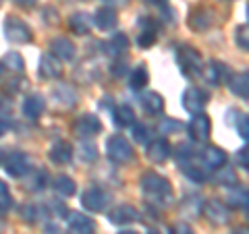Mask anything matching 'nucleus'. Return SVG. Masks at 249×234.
Returning a JSON list of instances; mask_svg holds the SVG:
<instances>
[{
	"instance_id": "1",
	"label": "nucleus",
	"mask_w": 249,
	"mask_h": 234,
	"mask_svg": "<svg viewBox=\"0 0 249 234\" xmlns=\"http://www.w3.org/2000/svg\"><path fill=\"white\" fill-rule=\"evenodd\" d=\"M142 189L152 201H160V203H168L173 197V186L164 176L156 174V172H145L142 176Z\"/></svg>"
},
{
	"instance_id": "2",
	"label": "nucleus",
	"mask_w": 249,
	"mask_h": 234,
	"mask_svg": "<svg viewBox=\"0 0 249 234\" xmlns=\"http://www.w3.org/2000/svg\"><path fill=\"white\" fill-rule=\"evenodd\" d=\"M106 153H108V158H110L112 162L124 164V162H129L131 158H133V147H131V143L124 137L112 135L106 141Z\"/></svg>"
},
{
	"instance_id": "3",
	"label": "nucleus",
	"mask_w": 249,
	"mask_h": 234,
	"mask_svg": "<svg viewBox=\"0 0 249 234\" xmlns=\"http://www.w3.org/2000/svg\"><path fill=\"white\" fill-rule=\"evenodd\" d=\"M177 60L185 75H197L204 68V60H201L199 52L196 48H189V46H183L177 50Z\"/></svg>"
},
{
	"instance_id": "4",
	"label": "nucleus",
	"mask_w": 249,
	"mask_h": 234,
	"mask_svg": "<svg viewBox=\"0 0 249 234\" xmlns=\"http://www.w3.org/2000/svg\"><path fill=\"white\" fill-rule=\"evenodd\" d=\"M4 35H6V40L13 42V44L31 42V29L21 19H15V17L4 21Z\"/></svg>"
},
{
	"instance_id": "5",
	"label": "nucleus",
	"mask_w": 249,
	"mask_h": 234,
	"mask_svg": "<svg viewBox=\"0 0 249 234\" xmlns=\"http://www.w3.org/2000/svg\"><path fill=\"white\" fill-rule=\"evenodd\" d=\"M199 162L206 170H220L224 164H227V153H224L220 147H214V145H208L199 151Z\"/></svg>"
},
{
	"instance_id": "6",
	"label": "nucleus",
	"mask_w": 249,
	"mask_h": 234,
	"mask_svg": "<svg viewBox=\"0 0 249 234\" xmlns=\"http://www.w3.org/2000/svg\"><path fill=\"white\" fill-rule=\"evenodd\" d=\"M204 216L208 217L212 224L216 226H222L231 220V212H229V205L222 203L220 199H210L208 203L204 205Z\"/></svg>"
},
{
	"instance_id": "7",
	"label": "nucleus",
	"mask_w": 249,
	"mask_h": 234,
	"mask_svg": "<svg viewBox=\"0 0 249 234\" xmlns=\"http://www.w3.org/2000/svg\"><path fill=\"white\" fill-rule=\"evenodd\" d=\"M108 195L100 189V186H89L88 191L81 195V203L85 209H89V212H102V209L108 205Z\"/></svg>"
},
{
	"instance_id": "8",
	"label": "nucleus",
	"mask_w": 249,
	"mask_h": 234,
	"mask_svg": "<svg viewBox=\"0 0 249 234\" xmlns=\"http://www.w3.org/2000/svg\"><path fill=\"white\" fill-rule=\"evenodd\" d=\"M2 166L6 170V174L19 178V176H23L29 170V158L23 151H13V153L6 155V160H4Z\"/></svg>"
},
{
	"instance_id": "9",
	"label": "nucleus",
	"mask_w": 249,
	"mask_h": 234,
	"mask_svg": "<svg viewBox=\"0 0 249 234\" xmlns=\"http://www.w3.org/2000/svg\"><path fill=\"white\" fill-rule=\"evenodd\" d=\"M206 102H208V96L199 87H189L183 93V106H185V110H189L191 114L204 112Z\"/></svg>"
},
{
	"instance_id": "10",
	"label": "nucleus",
	"mask_w": 249,
	"mask_h": 234,
	"mask_svg": "<svg viewBox=\"0 0 249 234\" xmlns=\"http://www.w3.org/2000/svg\"><path fill=\"white\" fill-rule=\"evenodd\" d=\"M75 133L81 137H91V135H98L100 131H102V122H100L98 116L93 114H83L79 120L75 122Z\"/></svg>"
},
{
	"instance_id": "11",
	"label": "nucleus",
	"mask_w": 249,
	"mask_h": 234,
	"mask_svg": "<svg viewBox=\"0 0 249 234\" xmlns=\"http://www.w3.org/2000/svg\"><path fill=\"white\" fill-rule=\"evenodd\" d=\"M214 23V11L206 9V6H199L189 15V27L196 31H206L208 27H212Z\"/></svg>"
},
{
	"instance_id": "12",
	"label": "nucleus",
	"mask_w": 249,
	"mask_h": 234,
	"mask_svg": "<svg viewBox=\"0 0 249 234\" xmlns=\"http://www.w3.org/2000/svg\"><path fill=\"white\" fill-rule=\"evenodd\" d=\"M210 129H212V124H210V118H208L204 112H201V114L193 116V120H191V124H189V135L196 139V141H208Z\"/></svg>"
},
{
	"instance_id": "13",
	"label": "nucleus",
	"mask_w": 249,
	"mask_h": 234,
	"mask_svg": "<svg viewBox=\"0 0 249 234\" xmlns=\"http://www.w3.org/2000/svg\"><path fill=\"white\" fill-rule=\"evenodd\" d=\"M40 75L44 79H56L62 75V67H60V58H56L54 54H44L40 58Z\"/></svg>"
},
{
	"instance_id": "14",
	"label": "nucleus",
	"mask_w": 249,
	"mask_h": 234,
	"mask_svg": "<svg viewBox=\"0 0 249 234\" xmlns=\"http://www.w3.org/2000/svg\"><path fill=\"white\" fill-rule=\"evenodd\" d=\"M50 50L54 56L60 60H73V56H75V46L71 40H67V37H54L50 42Z\"/></svg>"
},
{
	"instance_id": "15",
	"label": "nucleus",
	"mask_w": 249,
	"mask_h": 234,
	"mask_svg": "<svg viewBox=\"0 0 249 234\" xmlns=\"http://www.w3.org/2000/svg\"><path fill=\"white\" fill-rule=\"evenodd\" d=\"M108 217H110L112 224H131V222L139 220V212L131 205H119L108 214Z\"/></svg>"
},
{
	"instance_id": "16",
	"label": "nucleus",
	"mask_w": 249,
	"mask_h": 234,
	"mask_svg": "<svg viewBox=\"0 0 249 234\" xmlns=\"http://www.w3.org/2000/svg\"><path fill=\"white\" fill-rule=\"evenodd\" d=\"M93 23L100 27V29H112L116 27V23H119V17H116V11L112 6H102V9H98L96 15H93Z\"/></svg>"
},
{
	"instance_id": "17",
	"label": "nucleus",
	"mask_w": 249,
	"mask_h": 234,
	"mask_svg": "<svg viewBox=\"0 0 249 234\" xmlns=\"http://www.w3.org/2000/svg\"><path fill=\"white\" fill-rule=\"evenodd\" d=\"M69 230L71 234H93V222L83 214H71L69 216Z\"/></svg>"
},
{
	"instance_id": "18",
	"label": "nucleus",
	"mask_w": 249,
	"mask_h": 234,
	"mask_svg": "<svg viewBox=\"0 0 249 234\" xmlns=\"http://www.w3.org/2000/svg\"><path fill=\"white\" fill-rule=\"evenodd\" d=\"M93 25V17L88 13H73L71 19H69V27H71L77 35H85L91 31Z\"/></svg>"
},
{
	"instance_id": "19",
	"label": "nucleus",
	"mask_w": 249,
	"mask_h": 234,
	"mask_svg": "<svg viewBox=\"0 0 249 234\" xmlns=\"http://www.w3.org/2000/svg\"><path fill=\"white\" fill-rule=\"evenodd\" d=\"M44 106H46L44 98L37 96V93H34V96L25 98V102H23V116H27L29 120H36L37 116L44 112Z\"/></svg>"
},
{
	"instance_id": "20",
	"label": "nucleus",
	"mask_w": 249,
	"mask_h": 234,
	"mask_svg": "<svg viewBox=\"0 0 249 234\" xmlns=\"http://www.w3.org/2000/svg\"><path fill=\"white\" fill-rule=\"evenodd\" d=\"M229 79V67L222 62H212L210 67H206V81H210L212 85H220Z\"/></svg>"
},
{
	"instance_id": "21",
	"label": "nucleus",
	"mask_w": 249,
	"mask_h": 234,
	"mask_svg": "<svg viewBox=\"0 0 249 234\" xmlns=\"http://www.w3.org/2000/svg\"><path fill=\"white\" fill-rule=\"evenodd\" d=\"M170 155V145L166 139H156V141H152L150 145H147V158H150L152 162H164L166 158Z\"/></svg>"
},
{
	"instance_id": "22",
	"label": "nucleus",
	"mask_w": 249,
	"mask_h": 234,
	"mask_svg": "<svg viewBox=\"0 0 249 234\" xmlns=\"http://www.w3.org/2000/svg\"><path fill=\"white\" fill-rule=\"evenodd\" d=\"M229 87L231 91L239 98H249V73H237V75H231L229 79Z\"/></svg>"
},
{
	"instance_id": "23",
	"label": "nucleus",
	"mask_w": 249,
	"mask_h": 234,
	"mask_svg": "<svg viewBox=\"0 0 249 234\" xmlns=\"http://www.w3.org/2000/svg\"><path fill=\"white\" fill-rule=\"evenodd\" d=\"M71 158H73V147H71V143L58 141V143L52 145V150H50V160H52L54 164H67V162H71Z\"/></svg>"
},
{
	"instance_id": "24",
	"label": "nucleus",
	"mask_w": 249,
	"mask_h": 234,
	"mask_svg": "<svg viewBox=\"0 0 249 234\" xmlns=\"http://www.w3.org/2000/svg\"><path fill=\"white\" fill-rule=\"evenodd\" d=\"M104 48H106V54H110V56H123L129 48V40L124 33H114L110 37V42L104 44Z\"/></svg>"
},
{
	"instance_id": "25",
	"label": "nucleus",
	"mask_w": 249,
	"mask_h": 234,
	"mask_svg": "<svg viewBox=\"0 0 249 234\" xmlns=\"http://www.w3.org/2000/svg\"><path fill=\"white\" fill-rule=\"evenodd\" d=\"M52 96H54V102L65 106V108H71V106L77 104V93L71 87H67V85H58V87H54Z\"/></svg>"
},
{
	"instance_id": "26",
	"label": "nucleus",
	"mask_w": 249,
	"mask_h": 234,
	"mask_svg": "<svg viewBox=\"0 0 249 234\" xmlns=\"http://www.w3.org/2000/svg\"><path fill=\"white\" fill-rule=\"evenodd\" d=\"M142 106L150 114H160L162 108H164V100H162L158 91H145L142 96Z\"/></svg>"
},
{
	"instance_id": "27",
	"label": "nucleus",
	"mask_w": 249,
	"mask_h": 234,
	"mask_svg": "<svg viewBox=\"0 0 249 234\" xmlns=\"http://www.w3.org/2000/svg\"><path fill=\"white\" fill-rule=\"evenodd\" d=\"M229 203L239 209H249V191L247 189H232L229 193Z\"/></svg>"
},
{
	"instance_id": "28",
	"label": "nucleus",
	"mask_w": 249,
	"mask_h": 234,
	"mask_svg": "<svg viewBox=\"0 0 249 234\" xmlns=\"http://www.w3.org/2000/svg\"><path fill=\"white\" fill-rule=\"evenodd\" d=\"M133 120H135V114H133V110H131V106L123 104L114 110V122L119 124V127H131Z\"/></svg>"
},
{
	"instance_id": "29",
	"label": "nucleus",
	"mask_w": 249,
	"mask_h": 234,
	"mask_svg": "<svg viewBox=\"0 0 249 234\" xmlns=\"http://www.w3.org/2000/svg\"><path fill=\"white\" fill-rule=\"evenodd\" d=\"M54 189H56V193H60V195H73L77 191V186H75V181L71 176L60 174V176H56V181H54Z\"/></svg>"
},
{
	"instance_id": "30",
	"label": "nucleus",
	"mask_w": 249,
	"mask_h": 234,
	"mask_svg": "<svg viewBox=\"0 0 249 234\" xmlns=\"http://www.w3.org/2000/svg\"><path fill=\"white\" fill-rule=\"evenodd\" d=\"M216 183L218 184H227V186H235L237 184L235 170L229 168V166H222L220 170H216Z\"/></svg>"
},
{
	"instance_id": "31",
	"label": "nucleus",
	"mask_w": 249,
	"mask_h": 234,
	"mask_svg": "<svg viewBox=\"0 0 249 234\" xmlns=\"http://www.w3.org/2000/svg\"><path fill=\"white\" fill-rule=\"evenodd\" d=\"M129 83H131V87H133V89H142V87H145V85H147V71H145L143 65H139L135 71L131 73Z\"/></svg>"
},
{
	"instance_id": "32",
	"label": "nucleus",
	"mask_w": 249,
	"mask_h": 234,
	"mask_svg": "<svg viewBox=\"0 0 249 234\" xmlns=\"http://www.w3.org/2000/svg\"><path fill=\"white\" fill-rule=\"evenodd\" d=\"M4 65L11 68L13 73H23V68H25V62H23V58H21V54H17V52H9L4 56Z\"/></svg>"
},
{
	"instance_id": "33",
	"label": "nucleus",
	"mask_w": 249,
	"mask_h": 234,
	"mask_svg": "<svg viewBox=\"0 0 249 234\" xmlns=\"http://www.w3.org/2000/svg\"><path fill=\"white\" fill-rule=\"evenodd\" d=\"M77 153L81 155V160L85 162H93L98 158V150H96V145L89 143V141H83L79 143V147H77Z\"/></svg>"
},
{
	"instance_id": "34",
	"label": "nucleus",
	"mask_w": 249,
	"mask_h": 234,
	"mask_svg": "<svg viewBox=\"0 0 249 234\" xmlns=\"http://www.w3.org/2000/svg\"><path fill=\"white\" fill-rule=\"evenodd\" d=\"M13 205V197H11V191L2 181H0V214L9 212V207Z\"/></svg>"
},
{
	"instance_id": "35",
	"label": "nucleus",
	"mask_w": 249,
	"mask_h": 234,
	"mask_svg": "<svg viewBox=\"0 0 249 234\" xmlns=\"http://www.w3.org/2000/svg\"><path fill=\"white\" fill-rule=\"evenodd\" d=\"M235 42H237L239 48H243V50L249 52V25L237 27V31H235Z\"/></svg>"
},
{
	"instance_id": "36",
	"label": "nucleus",
	"mask_w": 249,
	"mask_h": 234,
	"mask_svg": "<svg viewBox=\"0 0 249 234\" xmlns=\"http://www.w3.org/2000/svg\"><path fill=\"white\" fill-rule=\"evenodd\" d=\"M183 172H185V176L187 178H191V181H196V183H204L206 181V174L201 172V170L197 168V166H183Z\"/></svg>"
},
{
	"instance_id": "37",
	"label": "nucleus",
	"mask_w": 249,
	"mask_h": 234,
	"mask_svg": "<svg viewBox=\"0 0 249 234\" xmlns=\"http://www.w3.org/2000/svg\"><path fill=\"white\" fill-rule=\"evenodd\" d=\"M147 137H150V133H147V127L145 124H135L133 127V139L137 143H145Z\"/></svg>"
},
{
	"instance_id": "38",
	"label": "nucleus",
	"mask_w": 249,
	"mask_h": 234,
	"mask_svg": "<svg viewBox=\"0 0 249 234\" xmlns=\"http://www.w3.org/2000/svg\"><path fill=\"white\" fill-rule=\"evenodd\" d=\"M181 129H183V124L178 120H162V124H160L162 133H175V131H181Z\"/></svg>"
},
{
	"instance_id": "39",
	"label": "nucleus",
	"mask_w": 249,
	"mask_h": 234,
	"mask_svg": "<svg viewBox=\"0 0 249 234\" xmlns=\"http://www.w3.org/2000/svg\"><path fill=\"white\" fill-rule=\"evenodd\" d=\"M237 131H239V135H241V137L247 139V141H249V114H247V116H243V118L239 120Z\"/></svg>"
},
{
	"instance_id": "40",
	"label": "nucleus",
	"mask_w": 249,
	"mask_h": 234,
	"mask_svg": "<svg viewBox=\"0 0 249 234\" xmlns=\"http://www.w3.org/2000/svg\"><path fill=\"white\" fill-rule=\"evenodd\" d=\"M237 160H239L241 166L249 170V143H247L245 147H241V150H239V153H237Z\"/></svg>"
},
{
	"instance_id": "41",
	"label": "nucleus",
	"mask_w": 249,
	"mask_h": 234,
	"mask_svg": "<svg viewBox=\"0 0 249 234\" xmlns=\"http://www.w3.org/2000/svg\"><path fill=\"white\" fill-rule=\"evenodd\" d=\"M170 234H193V230H191L189 224L178 222V224H175L173 228H170Z\"/></svg>"
},
{
	"instance_id": "42",
	"label": "nucleus",
	"mask_w": 249,
	"mask_h": 234,
	"mask_svg": "<svg viewBox=\"0 0 249 234\" xmlns=\"http://www.w3.org/2000/svg\"><path fill=\"white\" fill-rule=\"evenodd\" d=\"M21 216H23V220L34 222V220H36V207H34V205H25V207L21 209Z\"/></svg>"
},
{
	"instance_id": "43",
	"label": "nucleus",
	"mask_w": 249,
	"mask_h": 234,
	"mask_svg": "<svg viewBox=\"0 0 249 234\" xmlns=\"http://www.w3.org/2000/svg\"><path fill=\"white\" fill-rule=\"evenodd\" d=\"M178 158H191V150H189V145H178V151H177Z\"/></svg>"
},
{
	"instance_id": "44",
	"label": "nucleus",
	"mask_w": 249,
	"mask_h": 234,
	"mask_svg": "<svg viewBox=\"0 0 249 234\" xmlns=\"http://www.w3.org/2000/svg\"><path fill=\"white\" fill-rule=\"evenodd\" d=\"M112 73L121 77L123 73H127V65H123V62H116V65L112 67Z\"/></svg>"
},
{
	"instance_id": "45",
	"label": "nucleus",
	"mask_w": 249,
	"mask_h": 234,
	"mask_svg": "<svg viewBox=\"0 0 249 234\" xmlns=\"http://www.w3.org/2000/svg\"><path fill=\"white\" fill-rule=\"evenodd\" d=\"M9 108H11V100L0 96V110H9Z\"/></svg>"
},
{
	"instance_id": "46",
	"label": "nucleus",
	"mask_w": 249,
	"mask_h": 234,
	"mask_svg": "<svg viewBox=\"0 0 249 234\" xmlns=\"http://www.w3.org/2000/svg\"><path fill=\"white\" fill-rule=\"evenodd\" d=\"M106 2H108V6H112L114 9V6H124L129 0H106Z\"/></svg>"
},
{
	"instance_id": "47",
	"label": "nucleus",
	"mask_w": 249,
	"mask_h": 234,
	"mask_svg": "<svg viewBox=\"0 0 249 234\" xmlns=\"http://www.w3.org/2000/svg\"><path fill=\"white\" fill-rule=\"evenodd\" d=\"M36 0H17V4H21V6H31Z\"/></svg>"
},
{
	"instance_id": "48",
	"label": "nucleus",
	"mask_w": 249,
	"mask_h": 234,
	"mask_svg": "<svg viewBox=\"0 0 249 234\" xmlns=\"http://www.w3.org/2000/svg\"><path fill=\"white\" fill-rule=\"evenodd\" d=\"M4 133H6V122H4V120H0V137H2Z\"/></svg>"
},
{
	"instance_id": "49",
	"label": "nucleus",
	"mask_w": 249,
	"mask_h": 234,
	"mask_svg": "<svg viewBox=\"0 0 249 234\" xmlns=\"http://www.w3.org/2000/svg\"><path fill=\"white\" fill-rule=\"evenodd\" d=\"M145 2H150V4H164L166 0H145Z\"/></svg>"
},
{
	"instance_id": "50",
	"label": "nucleus",
	"mask_w": 249,
	"mask_h": 234,
	"mask_svg": "<svg viewBox=\"0 0 249 234\" xmlns=\"http://www.w3.org/2000/svg\"><path fill=\"white\" fill-rule=\"evenodd\" d=\"M119 234H137L135 230H123V232H119Z\"/></svg>"
},
{
	"instance_id": "51",
	"label": "nucleus",
	"mask_w": 249,
	"mask_h": 234,
	"mask_svg": "<svg viewBox=\"0 0 249 234\" xmlns=\"http://www.w3.org/2000/svg\"><path fill=\"white\" fill-rule=\"evenodd\" d=\"M232 234H249V232H247V230H235Z\"/></svg>"
},
{
	"instance_id": "52",
	"label": "nucleus",
	"mask_w": 249,
	"mask_h": 234,
	"mask_svg": "<svg viewBox=\"0 0 249 234\" xmlns=\"http://www.w3.org/2000/svg\"><path fill=\"white\" fill-rule=\"evenodd\" d=\"M147 234H160V232H156V230H152V232H147Z\"/></svg>"
},
{
	"instance_id": "53",
	"label": "nucleus",
	"mask_w": 249,
	"mask_h": 234,
	"mask_svg": "<svg viewBox=\"0 0 249 234\" xmlns=\"http://www.w3.org/2000/svg\"><path fill=\"white\" fill-rule=\"evenodd\" d=\"M0 75H2V65H0Z\"/></svg>"
},
{
	"instance_id": "54",
	"label": "nucleus",
	"mask_w": 249,
	"mask_h": 234,
	"mask_svg": "<svg viewBox=\"0 0 249 234\" xmlns=\"http://www.w3.org/2000/svg\"><path fill=\"white\" fill-rule=\"evenodd\" d=\"M247 17H249V6H247Z\"/></svg>"
},
{
	"instance_id": "55",
	"label": "nucleus",
	"mask_w": 249,
	"mask_h": 234,
	"mask_svg": "<svg viewBox=\"0 0 249 234\" xmlns=\"http://www.w3.org/2000/svg\"><path fill=\"white\" fill-rule=\"evenodd\" d=\"M224 2H231V0H224Z\"/></svg>"
},
{
	"instance_id": "56",
	"label": "nucleus",
	"mask_w": 249,
	"mask_h": 234,
	"mask_svg": "<svg viewBox=\"0 0 249 234\" xmlns=\"http://www.w3.org/2000/svg\"><path fill=\"white\" fill-rule=\"evenodd\" d=\"M0 4H2V0H0Z\"/></svg>"
}]
</instances>
